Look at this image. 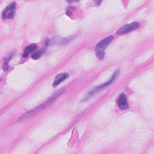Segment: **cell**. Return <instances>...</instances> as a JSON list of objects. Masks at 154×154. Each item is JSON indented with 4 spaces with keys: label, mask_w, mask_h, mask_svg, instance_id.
I'll return each mask as SVG.
<instances>
[{
    "label": "cell",
    "mask_w": 154,
    "mask_h": 154,
    "mask_svg": "<svg viewBox=\"0 0 154 154\" xmlns=\"http://www.w3.org/2000/svg\"><path fill=\"white\" fill-rule=\"evenodd\" d=\"M37 48V45L35 44H34V43L27 46L26 47V48L25 49L24 51H23V55H22L23 57H24V58L27 57L31 53L35 51L36 50Z\"/></svg>",
    "instance_id": "ba28073f"
},
{
    "label": "cell",
    "mask_w": 154,
    "mask_h": 154,
    "mask_svg": "<svg viewBox=\"0 0 154 154\" xmlns=\"http://www.w3.org/2000/svg\"><path fill=\"white\" fill-rule=\"evenodd\" d=\"M117 102L119 108L122 110L126 109L129 107L128 101H127V97L125 93H122L119 96Z\"/></svg>",
    "instance_id": "8992f818"
},
{
    "label": "cell",
    "mask_w": 154,
    "mask_h": 154,
    "mask_svg": "<svg viewBox=\"0 0 154 154\" xmlns=\"http://www.w3.org/2000/svg\"><path fill=\"white\" fill-rule=\"evenodd\" d=\"M16 10V2H11L6 8L3 10L2 13V17L4 19H12L15 15Z\"/></svg>",
    "instance_id": "277c9868"
},
{
    "label": "cell",
    "mask_w": 154,
    "mask_h": 154,
    "mask_svg": "<svg viewBox=\"0 0 154 154\" xmlns=\"http://www.w3.org/2000/svg\"><path fill=\"white\" fill-rule=\"evenodd\" d=\"M119 74V70H116L114 73L112 74V76L111 77V78L106 82L103 83L102 84L96 87L95 88H94L92 91H90L88 93V96H89V97L91 96L92 95H93L94 94H95L96 93H97L99 91L103 89L104 88L106 87L107 86H108L109 84H111V83H112V82L117 78L118 75Z\"/></svg>",
    "instance_id": "3957f363"
},
{
    "label": "cell",
    "mask_w": 154,
    "mask_h": 154,
    "mask_svg": "<svg viewBox=\"0 0 154 154\" xmlns=\"http://www.w3.org/2000/svg\"><path fill=\"white\" fill-rule=\"evenodd\" d=\"M66 90L65 88H62L61 90H60L59 91H58L56 93H55L54 95H52L51 97H50L48 100H45L43 103H42V104L39 105L38 106H37V107H35L34 109H31L28 112H26V113L23 114V115H22L20 118L19 119V120H22L24 119H26L29 117L32 116L33 115L40 112L42 109H45L46 107H47L48 106H49L50 104H51L57 97H58L60 95H61L62 94H63L65 92Z\"/></svg>",
    "instance_id": "6da1fadb"
},
{
    "label": "cell",
    "mask_w": 154,
    "mask_h": 154,
    "mask_svg": "<svg viewBox=\"0 0 154 154\" xmlns=\"http://www.w3.org/2000/svg\"><path fill=\"white\" fill-rule=\"evenodd\" d=\"M68 77H69V74L67 73H61L57 75L54 79L52 85L54 87H56L58 85L63 81L66 80Z\"/></svg>",
    "instance_id": "52a82bcc"
},
{
    "label": "cell",
    "mask_w": 154,
    "mask_h": 154,
    "mask_svg": "<svg viewBox=\"0 0 154 154\" xmlns=\"http://www.w3.org/2000/svg\"><path fill=\"white\" fill-rule=\"evenodd\" d=\"M113 40V36L109 35L100 41L95 47L96 56L99 60H102L105 56V49Z\"/></svg>",
    "instance_id": "7a4b0ae2"
},
{
    "label": "cell",
    "mask_w": 154,
    "mask_h": 154,
    "mask_svg": "<svg viewBox=\"0 0 154 154\" xmlns=\"http://www.w3.org/2000/svg\"><path fill=\"white\" fill-rule=\"evenodd\" d=\"M43 53H44V50L43 49H40V50L35 52L34 53H33V54L32 55V58L33 60H37L42 56Z\"/></svg>",
    "instance_id": "9c48e42d"
},
{
    "label": "cell",
    "mask_w": 154,
    "mask_h": 154,
    "mask_svg": "<svg viewBox=\"0 0 154 154\" xmlns=\"http://www.w3.org/2000/svg\"><path fill=\"white\" fill-rule=\"evenodd\" d=\"M140 26V23L137 22H134L131 23H128L127 25H124L122 28H119L116 34L118 35H122L126 34L130 31H134L137 29Z\"/></svg>",
    "instance_id": "5b68a950"
}]
</instances>
